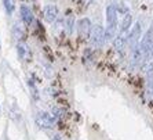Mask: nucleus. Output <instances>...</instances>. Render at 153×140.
<instances>
[{
    "label": "nucleus",
    "instance_id": "nucleus-1",
    "mask_svg": "<svg viewBox=\"0 0 153 140\" xmlns=\"http://www.w3.org/2000/svg\"><path fill=\"white\" fill-rule=\"evenodd\" d=\"M139 47L142 49L143 54H145V58H146L148 54L150 53V50H152V47H153V24L150 25V28L146 31V33L143 35L142 39H141Z\"/></svg>",
    "mask_w": 153,
    "mask_h": 140
},
{
    "label": "nucleus",
    "instance_id": "nucleus-2",
    "mask_svg": "<svg viewBox=\"0 0 153 140\" xmlns=\"http://www.w3.org/2000/svg\"><path fill=\"white\" fill-rule=\"evenodd\" d=\"M90 40L94 46H102L103 42H105V29L101 25H94L91 29V33H90Z\"/></svg>",
    "mask_w": 153,
    "mask_h": 140
},
{
    "label": "nucleus",
    "instance_id": "nucleus-3",
    "mask_svg": "<svg viewBox=\"0 0 153 140\" xmlns=\"http://www.w3.org/2000/svg\"><path fill=\"white\" fill-rule=\"evenodd\" d=\"M35 121L37 126L42 129H53L54 128V119L47 112H39L35 117Z\"/></svg>",
    "mask_w": 153,
    "mask_h": 140
},
{
    "label": "nucleus",
    "instance_id": "nucleus-4",
    "mask_svg": "<svg viewBox=\"0 0 153 140\" xmlns=\"http://www.w3.org/2000/svg\"><path fill=\"white\" fill-rule=\"evenodd\" d=\"M141 32H142V29H141V24L137 22L135 26L132 28V31L130 32V35H128V43H130V47H131L132 50L138 46L139 40H141Z\"/></svg>",
    "mask_w": 153,
    "mask_h": 140
},
{
    "label": "nucleus",
    "instance_id": "nucleus-5",
    "mask_svg": "<svg viewBox=\"0 0 153 140\" xmlns=\"http://www.w3.org/2000/svg\"><path fill=\"white\" fill-rule=\"evenodd\" d=\"M91 21L88 18H82L77 24V31H79V36H82L84 39L90 38V33H91Z\"/></svg>",
    "mask_w": 153,
    "mask_h": 140
},
{
    "label": "nucleus",
    "instance_id": "nucleus-6",
    "mask_svg": "<svg viewBox=\"0 0 153 140\" xmlns=\"http://www.w3.org/2000/svg\"><path fill=\"white\" fill-rule=\"evenodd\" d=\"M17 51H18V57H19V60H22V61H29V60L32 58L30 49H29V46L26 43H24V42H19V43L17 44Z\"/></svg>",
    "mask_w": 153,
    "mask_h": 140
},
{
    "label": "nucleus",
    "instance_id": "nucleus-7",
    "mask_svg": "<svg viewBox=\"0 0 153 140\" xmlns=\"http://www.w3.org/2000/svg\"><path fill=\"white\" fill-rule=\"evenodd\" d=\"M145 61V54H143L142 49L139 46H137L134 50H132V57H131V67L132 68H135L138 65L143 64Z\"/></svg>",
    "mask_w": 153,
    "mask_h": 140
},
{
    "label": "nucleus",
    "instance_id": "nucleus-8",
    "mask_svg": "<svg viewBox=\"0 0 153 140\" xmlns=\"http://www.w3.org/2000/svg\"><path fill=\"white\" fill-rule=\"evenodd\" d=\"M126 32H127V31H121L113 39V46L117 51H123V49H124V46H126V42L128 40V35Z\"/></svg>",
    "mask_w": 153,
    "mask_h": 140
},
{
    "label": "nucleus",
    "instance_id": "nucleus-9",
    "mask_svg": "<svg viewBox=\"0 0 153 140\" xmlns=\"http://www.w3.org/2000/svg\"><path fill=\"white\" fill-rule=\"evenodd\" d=\"M58 17V8L54 6V4H48L46 8H44V20L47 22H54Z\"/></svg>",
    "mask_w": 153,
    "mask_h": 140
},
{
    "label": "nucleus",
    "instance_id": "nucleus-10",
    "mask_svg": "<svg viewBox=\"0 0 153 140\" xmlns=\"http://www.w3.org/2000/svg\"><path fill=\"white\" fill-rule=\"evenodd\" d=\"M106 20L109 25H117V8L114 7V6H108Z\"/></svg>",
    "mask_w": 153,
    "mask_h": 140
},
{
    "label": "nucleus",
    "instance_id": "nucleus-11",
    "mask_svg": "<svg viewBox=\"0 0 153 140\" xmlns=\"http://www.w3.org/2000/svg\"><path fill=\"white\" fill-rule=\"evenodd\" d=\"M21 17H22V21L25 22L26 25H29V24H32V22H33V13H32V10H30L28 6H25V4H22V6H21Z\"/></svg>",
    "mask_w": 153,
    "mask_h": 140
},
{
    "label": "nucleus",
    "instance_id": "nucleus-12",
    "mask_svg": "<svg viewBox=\"0 0 153 140\" xmlns=\"http://www.w3.org/2000/svg\"><path fill=\"white\" fill-rule=\"evenodd\" d=\"M141 71L143 74H149V72L153 71V47L150 50V53L148 54V57L145 58V61H143L142 67H141Z\"/></svg>",
    "mask_w": 153,
    "mask_h": 140
},
{
    "label": "nucleus",
    "instance_id": "nucleus-13",
    "mask_svg": "<svg viewBox=\"0 0 153 140\" xmlns=\"http://www.w3.org/2000/svg\"><path fill=\"white\" fill-rule=\"evenodd\" d=\"M13 33H14V38L18 40L24 39V36H25V22H17L13 28Z\"/></svg>",
    "mask_w": 153,
    "mask_h": 140
},
{
    "label": "nucleus",
    "instance_id": "nucleus-14",
    "mask_svg": "<svg viewBox=\"0 0 153 140\" xmlns=\"http://www.w3.org/2000/svg\"><path fill=\"white\" fill-rule=\"evenodd\" d=\"M132 24V15L131 13H127V14L123 15V21H121V31H128V28L131 26Z\"/></svg>",
    "mask_w": 153,
    "mask_h": 140
},
{
    "label": "nucleus",
    "instance_id": "nucleus-15",
    "mask_svg": "<svg viewBox=\"0 0 153 140\" xmlns=\"http://www.w3.org/2000/svg\"><path fill=\"white\" fill-rule=\"evenodd\" d=\"M116 26L117 25H109L105 29V40H113L114 35H116Z\"/></svg>",
    "mask_w": 153,
    "mask_h": 140
},
{
    "label": "nucleus",
    "instance_id": "nucleus-16",
    "mask_svg": "<svg viewBox=\"0 0 153 140\" xmlns=\"http://www.w3.org/2000/svg\"><path fill=\"white\" fill-rule=\"evenodd\" d=\"M3 4H4L6 11H7V14H13V11H14V4H13V0H3Z\"/></svg>",
    "mask_w": 153,
    "mask_h": 140
},
{
    "label": "nucleus",
    "instance_id": "nucleus-17",
    "mask_svg": "<svg viewBox=\"0 0 153 140\" xmlns=\"http://www.w3.org/2000/svg\"><path fill=\"white\" fill-rule=\"evenodd\" d=\"M53 114H54V118L55 119H61L62 117H64V110L62 108H59V107H54L53 108Z\"/></svg>",
    "mask_w": 153,
    "mask_h": 140
},
{
    "label": "nucleus",
    "instance_id": "nucleus-18",
    "mask_svg": "<svg viewBox=\"0 0 153 140\" xmlns=\"http://www.w3.org/2000/svg\"><path fill=\"white\" fill-rule=\"evenodd\" d=\"M65 28H66V32L71 35L72 33V29H73V17H69L68 20H66V25H65Z\"/></svg>",
    "mask_w": 153,
    "mask_h": 140
},
{
    "label": "nucleus",
    "instance_id": "nucleus-19",
    "mask_svg": "<svg viewBox=\"0 0 153 140\" xmlns=\"http://www.w3.org/2000/svg\"><path fill=\"white\" fill-rule=\"evenodd\" d=\"M28 85H29V87H30V89H32V92H33V97H36V99H37V97H39V94H37V89H35V86H33V83H32V81H29L28 82Z\"/></svg>",
    "mask_w": 153,
    "mask_h": 140
},
{
    "label": "nucleus",
    "instance_id": "nucleus-20",
    "mask_svg": "<svg viewBox=\"0 0 153 140\" xmlns=\"http://www.w3.org/2000/svg\"><path fill=\"white\" fill-rule=\"evenodd\" d=\"M119 13H121V14L124 15V14H127L128 13V8H127V6H124V4H120L119 6Z\"/></svg>",
    "mask_w": 153,
    "mask_h": 140
},
{
    "label": "nucleus",
    "instance_id": "nucleus-21",
    "mask_svg": "<svg viewBox=\"0 0 153 140\" xmlns=\"http://www.w3.org/2000/svg\"><path fill=\"white\" fill-rule=\"evenodd\" d=\"M53 140H59V137H58V136H54V137H53Z\"/></svg>",
    "mask_w": 153,
    "mask_h": 140
}]
</instances>
